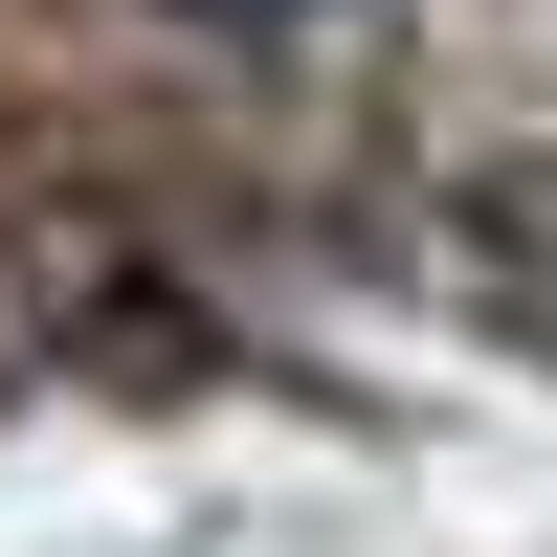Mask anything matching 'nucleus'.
Masks as SVG:
<instances>
[{
    "instance_id": "f257e3e1",
    "label": "nucleus",
    "mask_w": 557,
    "mask_h": 557,
    "mask_svg": "<svg viewBox=\"0 0 557 557\" xmlns=\"http://www.w3.org/2000/svg\"><path fill=\"white\" fill-rule=\"evenodd\" d=\"M178 23H246V45H268V23H335V0H178Z\"/></svg>"
}]
</instances>
